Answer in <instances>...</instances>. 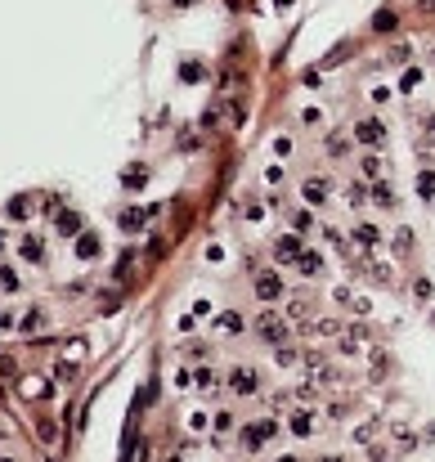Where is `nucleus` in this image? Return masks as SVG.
<instances>
[{
    "mask_svg": "<svg viewBox=\"0 0 435 462\" xmlns=\"http://www.w3.org/2000/svg\"><path fill=\"white\" fill-rule=\"evenodd\" d=\"M23 256H27V260H41V242L27 238V242H23Z\"/></svg>",
    "mask_w": 435,
    "mask_h": 462,
    "instance_id": "nucleus-9",
    "label": "nucleus"
},
{
    "mask_svg": "<svg viewBox=\"0 0 435 462\" xmlns=\"http://www.w3.org/2000/svg\"><path fill=\"white\" fill-rule=\"evenodd\" d=\"M41 323H45V314H41V310H27V314H23V332H36Z\"/></svg>",
    "mask_w": 435,
    "mask_h": 462,
    "instance_id": "nucleus-7",
    "label": "nucleus"
},
{
    "mask_svg": "<svg viewBox=\"0 0 435 462\" xmlns=\"http://www.w3.org/2000/svg\"><path fill=\"white\" fill-rule=\"evenodd\" d=\"M77 251H81V256H99V238H94V233H81Z\"/></svg>",
    "mask_w": 435,
    "mask_h": 462,
    "instance_id": "nucleus-6",
    "label": "nucleus"
},
{
    "mask_svg": "<svg viewBox=\"0 0 435 462\" xmlns=\"http://www.w3.org/2000/svg\"><path fill=\"white\" fill-rule=\"evenodd\" d=\"M292 431H296V436H305V431H310V413H296V418H292Z\"/></svg>",
    "mask_w": 435,
    "mask_h": 462,
    "instance_id": "nucleus-10",
    "label": "nucleus"
},
{
    "mask_svg": "<svg viewBox=\"0 0 435 462\" xmlns=\"http://www.w3.org/2000/svg\"><path fill=\"white\" fill-rule=\"evenodd\" d=\"M5 462H14V458H5Z\"/></svg>",
    "mask_w": 435,
    "mask_h": 462,
    "instance_id": "nucleus-14",
    "label": "nucleus"
},
{
    "mask_svg": "<svg viewBox=\"0 0 435 462\" xmlns=\"http://www.w3.org/2000/svg\"><path fill=\"white\" fill-rule=\"evenodd\" d=\"M256 296H260V301H274V296H283V283L274 278V274H260V278H256Z\"/></svg>",
    "mask_w": 435,
    "mask_h": 462,
    "instance_id": "nucleus-4",
    "label": "nucleus"
},
{
    "mask_svg": "<svg viewBox=\"0 0 435 462\" xmlns=\"http://www.w3.org/2000/svg\"><path fill=\"white\" fill-rule=\"evenodd\" d=\"M14 373V359H9V355H0V377H9Z\"/></svg>",
    "mask_w": 435,
    "mask_h": 462,
    "instance_id": "nucleus-13",
    "label": "nucleus"
},
{
    "mask_svg": "<svg viewBox=\"0 0 435 462\" xmlns=\"http://www.w3.org/2000/svg\"><path fill=\"white\" fill-rule=\"evenodd\" d=\"M355 144L382 148V144H386V121H382V117H359V121H355Z\"/></svg>",
    "mask_w": 435,
    "mask_h": 462,
    "instance_id": "nucleus-1",
    "label": "nucleus"
},
{
    "mask_svg": "<svg viewBox=\"0 0 435 462\" xmlns=\"http://www.w3.org/2000/svg\"><path fill=\"white\" fill-rule=\"evenodd\" d=\"M193 382L202 386V391H215V373H211V368H197V373H193Z\"/></svg>",
    "mask_w": 435,
    "mask_h": 462,
    "instance_id": "nucleus-8",
    "label": "nucleus"
},
{
    "mask_svg": "<svg viewBox=\"0 0 435 462\" xmlns=\"http://www.w3.org/2000/svg\"><path fill=\"white\" fill-rule=\"evenodd\" d=\"M229 391H233V395H256V391H260V377L251 373V368H233V373H229Z\"/></svg>",
    "mask_w": 435,
    "mask_h": 462,
    "instance_id": "nucleus-3",
    "label": "nucleus"
},
{
    "mask_svg": "<svg viewBox=\"0 0 435 462\" xmlns=\"http://www.w3.org/2000/svg\"><path fill=\"white\" fill-rule=\"evenodd\" d=\"M256 332L265 337V341H274V346H283V341H287V323H283V319L274 314V310H265V314L256 319Z\"/></svg>",
    "mask_w": 435,
    "mask_h": 462,
    "instance_id": "nucleus-2",
    "label": "nucleus"
},
{
    "mask_svg": "<svg viewBox=\"0 0 435 462\" xmlns=\"http://www.w3.org/2000/svg\"><path fill=\"white\" fill-rule=\"evenodd\" d=\"M220 328H229V332H238V328H242V319H238V314H224V319H220Z\"/></svg>",
    "mask_w": 435,
    "mask_h": 462,
    "instance_id": "nucleus-12",
    "label": "nucleus"
},
{
    "mask_svg": "<svg viewBox=\"0 0 435 462\" xmlns=\"http://www.w3.org/2000/svg\"><path fill=\"white\" fill-rule=\"evenodd\" d=\"M41 440H50V445H54V440H59V427H54V422H41Z\"/></svg>",
    "mask_w": 435,
    "mask_h": 462,
    "instance_id": "nucleus-11",
    "label": "nucleus"
},
{
    "mask_svg": "<svg viewBox=\"0 0 435 462\" xmlns=\"http://www.w3.org/2000/svg\"><path fill=\"white\" fill-rule=\"evenodd\" d=\"M274 251H278L283 260H296L305 247H301V238H296V233H283V238H278V247H274Z\"/></svg>",
    "mask_w": 435,
    "mask_h": 462,
    "instance_id": "nucleus-5",
    "label": "nucleus"
}]
</instances>
